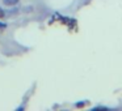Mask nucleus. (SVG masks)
Returning a JSON list of instances; mask_svg holds the SVG:
<instances>
[{
    "mask_svg": "<svg viewBox=\"0 0 122 111\" xmlns=\"http://www.w3.org/2000/svg\"><path fill=\"white\" fill-rule=\"evenodd\" d=\"M4 16H5V13L3 12V9H0V20H1V18H4Z\"/></svg>",
    "mask_w": 122,
    "mask_h": 111,
    "instance_id": "obj_2",
    "label": "nucleus"
},
{
    "mask_svg": "<svg viewBox=\"0 0 122 111\" xmlns=\"http://www.w3.org/2000/svg\"><path fill=\"white\" fill-rule=\"evenodd\" d=\"M17 1H19V0H3V3L5 4V5H13Z\"/></svg>",
    "mask_w": 122,
    "mask_h": 111,
    "instance_id": "obj_1",
    "label": "nucleus"
},
{
    "mask_svg": "<svg viewBox=\"0 0 122 111\" xmlns=\"http://www.w3.org/2000/svg\"><path fill=\"white\" fill-rule=\"evenodd\" d=\"M5 26H7L5 24H0V30H1V29H5Z\"/></svg>",
    "mask_w": 122,
    "mask_h": 111,
    "instance_id": "obj_3",
    "label": "nucleus"
}]
</instances>
